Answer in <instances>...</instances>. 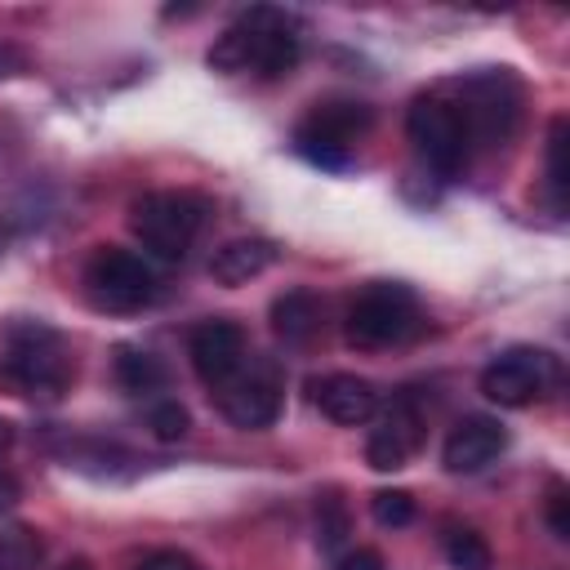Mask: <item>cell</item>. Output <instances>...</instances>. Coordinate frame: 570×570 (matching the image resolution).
<instances>
[{
    "label": "cell",
    "instance_id": "6da1fadb",
    "mask_svg": "<svg viewBox=\"0 0 570 570\" xmlns=\"http://www.w3.org/2000/svg\"><path fill=\"white\" fill-rule=\"evenodd\" d=\"M209 67L223 76H254V80H281L303 58V27L285 9H245L232 27L218 31L209 45Z\"/></svg>",
    "mask_w": 570,
    "mask_h": 570
},
{
    "label": "cell",
    "instance_id": "7a4b0ae2",
    "mask_svg": "<svg viewBox=\"0 0 570 570\" xmlns=\"http://www.w3.org/2000/svg\"><path fill=\"white\" fill-rule=\"evenodd\" d=\"M76 383V356L71 343L45 325V321H9L0 334V392L31 401V405H53L71 392Z\"/></svg>",
    "mask_w": 570,
    "mask_h": 570
},
{
    "label": "cell",
    "instance_id": "3957f363",
    "mask_svg": "<svg viewBox=\"0 0 570 570\" xmlns=\"http://www.w3.org/2000/svg\"><path fill=\"white\" fill-rule=\"evenodd\" d=\"M454 111L463 116L468 142L472 147H499L517 134L521 111H525V85L512 67H481L459 76L450 89Z\"/></svg>",
    "mask_w": 570,
    "mask_h": 570
},
{
    "label": "cell",
    "instance_id": "277c9868",
    "mask_svg": "<svg viewBox=\"0 0 570 570\" xmlns=\"http://www.w3.org/2000/svg\"><path fill=\"white\" fill-rule=\"evenodd\" d=\"M423 325H428V316H423V303H419V294L410 285H401V281H374V285H365L352 298L347 321H343V334L361 352H383V347L410 343Z\"/></svg>",
    "mask_w": 570,
    "mask_h": 570
},
{
    "label": "cell",
    "instance_id": "5b68a950",
    "mask_svg": "<svg viewBox=\"0 0 570 570\" xmlns=\"http://www.w3.org/2000/svg\"><path fill=\"white\" fill-rule=\"evenodd\" d=\"M209 223V200L196 191H142L129 205V232L156 258H187Z\"/></svg>",
    "mask_w": 570,
    "mask_h": 570
},
{
    "label": "cell",
    "instance_id": "8992f818",
    "mask_svg": "<svg viewBox=\"0 0 570 570\" xmlns=\"http://www.w3.org/2000/svg\"><path fill=\"white\" fill-rule=\"evenodd\" d=\"M85 298L98 307V312H142L160 298V276L156 267L134 254V249H120V245H98L85 263Z\"/></svg>",
    "mask_w": 570,
    "mask_h": 570
},
{
    "label": "cell",
    "instance_id": "52a82bcc",
    "mask_svg": "<svg viewBox=\"0 0 570 570\" xmlns=\"http://www.w3.org/2000/svg\"><path fill=\"white\" fill-rule=\"evenodd\" d=\"M405 138L414 147V156L441 174V178H454L468 169V156H472V142H468V129H463V116L454 111L450 94L436 89V94H419L405 111Z\"/></svg>",
    "mask_w": 570,
    "mask_h": 570
},
{
    "label": "cell",
    "instance_id": "ba28073f",
    "mask_svg": "<svg viewBox=\"0 0 570 570\" xmlns=\"http://www.w3.org/2000/svg\"><path fill=\"white\" fill-rule=\"evenodd\" d=\"M370 107L356 98H321L307 107V116L294 125V147L321 169H343L356 151V142L370 134Z\"/></svg>",
    "mask_w": 570,
    "mask_h": 570
},
{
    "label": "cell",
    "instance_id": "9c48e42d",
    "mask_svg": "<svg viewBox=\"0 0 570 570\" xmlns=\"http://www.w3.org/2000/svg\"><path fill=\"white\" fill-rule=\"evenodd\" d=\"M561 387V361L548 347H508L481 370V392L503 410H525Z\"/></svg>",
    "mask_w": 570,
    "mask_h": 570
},
{
    "label": "cell",
    "instance_id": "30bf717a",
    "mask_svg": "<svg viewBox=\"0 0 570 570\" xmlns=\"http://www.w3.org/2000/svg\"><path fill=\"white\" fill-rule=\"evenodd\" d=\"M223 410L227 423L245 428V432H263L281 419V401H285V374L272 356H258L249 352V361L223 383L209 392Z\"/></svg>",
    "mask_w": 570,
    "mask_h": 570
},
{
    "label": "cell",
    "instance_id": "8fae6325",
    "mask_svg": "<svg viewBox=\"0 0 570 570\" xmlns=\"http://www.w3.org/2000/svg\"><path fill=\"white\" fill-rule=\"evenodd\" d=\"M423 428H428V414L419 405L414 392H396L392 405L374 419L370 428V441H365V463L374 472H396L414 459V450L423 445Z\"/></svg>",
    "mask_w": 570,
    "mask_h": 570
},
{
    "label": "cell",
    "instance_id": "7c38bea8",
    "mask_svg": "<svg viewBox=\"0 0 570 570\" xmlns=\"http://www.w3.org/2000/svg\"><path fill=\"white\" fill-rule=\"evenodd\" d=\"M187 356H191L196 379L214 392V387H223V383L249 361V338H245V330H240L236 321L214 316V321H200V325L191 330Z\"/></svg>",
    "mask_w": 570,
    "mask_h": 570
},
{
    "label": "cell",
    "instance_id": "4fadbf2b",
    "mask_svg": "<svg viewBox=\"0 0 570 570\" xmlns=\"http://www.w3.org/2000/svg\"><path fill=\"white\" fill-rule=\"evenodd\" d=\"M508 445V432L499 419L490 414H463L450 432H445V445H441V463L445 472L454 476H472L481 468H490Z\"/></svg>",
    "mask_w": 570,
    "mask_h": 570
},
{
    "label": "cell",
    "instance_id": "5bb4252c",
    "mask_svg": "<svg viewBox=\"0 0 570 570\" xmlns=\"http://www.w3.org/2000/svg\"><path fill=\"white\" fill-rule=\"evenodd\" d=\"M307 396L325 419H334L343 428H361V423H370L379 414V392L361 374H343V370L338 374H321V379L307 383Z\"/></svg>",
    "mask_w": 570,
    "mask_h": 570
},
{
    "label": "cell",
    "instance_id": "9a60e30c",
    "mask_svg": "<svg viewBox=\"0 0 570 570\" xmlns=\"http://www.w3.org/2000/svg\"><path fill=\"white\" fill-rule=\"evenodd\" d=\"M276 263V245L263 240V236H236L227 245H218L209 254V276L218 285H245L254 276H263L267 267Z\"/></svg>",
    "mask_w": 570,
    "mask_h": 570
},
{
    "label": "cell",
    "instance_id": "2e32d148",
    "mask_svg": "<svg viewBox=\"0 0 570 570\" xmlns=\"http://www.w3.org/2000/svg\"><path fill=\"white\" fill-rule=\"evenodd\" d=\"M267 321H272V334H276L281 343L303 347V343H312V338L321 334L325 303H321L312 289H285V294H276V298H272Z\"/></svg>",
    "mask_w": 570,
    "mask_h": 570
},
{
    "label": "cell",
    "instance_id": "e0dca14e",
    "mask_svg": "<svg viewBox=\"0 0 570 570\" xmlns=\"http://www.w3.org/2000/svg\"><path fill=\"white\" fill-rule=\"evenodd\" d=\"M111 370H116V383H120L129 396H156V392H165V383H169L165 361H160L156 352H147V347H134V343H120V347H116Z\"/></svg>",
    "mask_w": 570,
    "mask_h": 570
},
{
    "label": "cell",
    "instance_id": "ac0fdd59",
    "mask_svg": "<svg viewBox=\"0 0 570 570\" xmlns=\"http://www.w3.org/2000/svg\"><path fill=\"white\" fill-rule=\"evenodd\" d=\"M441 548H445L450 570H490L494 566V552H490L485 534L472 530V525H445Z\"/></svg>",
    "mask_w": 570,
    "mask_h": 570
},
{
    "label": "cell",
    "instance_id": "d6986e66",
    "mask_svg": "<svg viewBox=\"0 0 570 570\" xmlns=\"http://www.w3.org/2000/svg\"><path fill=\"white\" fill-rule=\"evenodd\" d=\"M347 534H352L347 503H343L334 490H325V494L316 499V543H321L325 552H334V548H343Z\"/></svg>",
    "mask_w": 570,
    "mask_h": 570
},
{
    "label": "cell",
    "instance_id": "ffe728a7",
    "mask_svg": "<svg viewBox=\"0 0 570 570\" xmlns=\"http://www.w3.org/2000/svg\"><path fill=\"white\" fill-rule=\"evenodd\" d=\"M548 196H552V209L561 214L566 209V116H557L548 129Z\"/></svg>",
    "mask_w": 570,
    "mask_h": 570
},
{
    "label": "cell",
    "instance_id": "44dd1931",
    "mask_svg": "<svg viewBox=\"0 0 570 570\" xmlns=\"http://www.w3.org/2000/svg\"><path fill=\"white\" fill-rule=\"evenodd\" d=\"M40 561V539L27 525H13L0 534V570H31Z\"/></svg>",
    "mask_w": 570,
    "mask_h": 570
},
{
    "label": "cell",
    "instance_id": "7402d4cb",
    "mask_svg": "<svg viewBox=\"0 0 570 570\" xmlns=\"http://www.w3.org/2000/svg\"><path fill=\"white\" fill-rule=\"evenodd\" d=\"M147 428H151L160 441H178V436H187L191 414H187L183 401H174V396H156L151 410H147Z\"/></svg>",
    "mask_w": 570,
    "mask_h": 570
},
{
    "label": "cell",
    "instance_id": "603a6c76",
    "mask_svg": "<svg viewBox=\"0 0 570 570\" xmlns=\"http://www.w3.org/2000/svg\"><path fill=\"white\" fill-rule=\"evenodd\" d=\"M370 512H374V521H379V525L401 530V525H410V521H414V499H410L405 490H379V494L370 499Z\"/></svg>",
    "mask_w": 570,
    "mask_h": 570
},
{
    "label": "cell",
    "instance_id": "cb8c5ba5",
    "mask_svg": "<svg viewBox=\"0 0 570 570\" xmlns=\"http://www.w3.org/2000/svg\"><path fill=\"white\" fill-rule=\"evenodd\" d=\"M543 521L557 539H570V490L566 481H548V499H543Z\"/></svg>",
    "mask_w": 570,
    "mask_h": 570
},
{
    "label": "cell",
    "instance_id": "d4e9b609",
    "mask_svg": "<svg viewBox=\"0 0 570 570\" xmlns=\"http://www.w3.org/2000/svg\"><path fill=\"white\" fill-rule=\"evenodd\" d=\"M334 570H387V566H383V557H379L374 548H347V552L334 561Z\"/></svg>",
    "mask_w": 570,
    "mask_h": 570
},
{
    "label": "cell",
    "instance_id": "484cf974",
    "mask_svg": "<svg viewBox=\"0 0 570 570\" xmlns=\"http://www.w3.org/2000/svg\"><path fill=\"white\" fill-rule=\"evenodd\" d=\"M138 570H200V566H196L187 552H174V548H169V552H151Z\"/></svg>",
    "mask_w": 570,
    "mask_h": 570
},
{
    "label": "cell",
    "instance_id": "4316f807",
    "mask_svg": "<svg viewBox=\"0 0 570 570\" xmlns=\"http://www.w3.org/2000/svg\"><path fill=\"white\" fill-rule=\"evenodd\" d=\"M18 499H22L18 476H13L9 468H0V517H4V512H13V508H18Z\"/></svg>",
    "mask_w": 570,
    "mask_h": 570
},
{
    "label": "cell",
    "instance_id": "83f0119b",
    "mask_svg": "<svg viewBox=\"0 0 570 570\" xmlns=\"http://www.w3.org/2000/svg\"><path fill=\"white\" fill-rule=\"evenodd\" d=\"M13 445V423L9 419H0V459H4V450Z\"/></svg>",
    "mask_w": 570,
    "mask_h": 570
},
{
    "label": "cell",
    "instance_id": "f1b7e54d",
    "mask_svg": "<svg viewBox=\"0 0 570 570\" xmlns=\"http://www.w3.org/2000/svg\"><path fill=\"white\" fill-rule=\"evenodd\" d=\"M62 570H89V561H85V557H76V561H67Z\"/></svg>",
    "mask_w": 570,
    "mask_h": 570
}]
</instances>
